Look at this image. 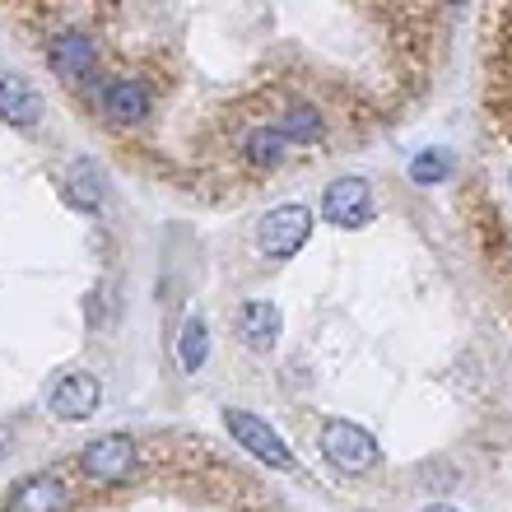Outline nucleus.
Here are the masks:
<instances>
[{
    "mask_svg": "<svg viewBox=\"0 0 512 512\" xmlns=\"http://www.w3.org/2000/svg\"><path fill=\"white\" fill-rule=\"evenodd\" d=\"M75 471H80L84 485H94V489H122L140 471V443H135L131 433H98V438H89L80 447Z\"/></svg>",
    "mask_w": 512,
    "mask_h": 512,
    "instance_id": "f257e3e1",
    "label": "nucleus"
},
{
    "mask_svg": "<svg viewBox=\"0 0 512 512\" xmlns=\"http://www.w3.org/2000/svg\"><path fill=\"white\" fill-rule=\"evenodd\" d=\"M317 452L326 457V466L340 475H373L382 466V447L378 438L364 429V424H354V419H322V429H317Z\"/></svg>",
    "mask_w": 512,
    "mask_h": 512,
    "instance_id": "f03ea898",
    "label": "nucleus"
},
{
    "mask_svg": "<svg viewBox=\"0 0 512 512\" xmlns=\"http://www.w3.org/2000/svg\"><path fill=\"white\" fill-rule=\"evenodd\" d=\"M224 429H229L233 443L243 447L247 457L261 461V466H270V471H284V475H298L294 447L284 443L280 429H275L270 419H261L256 410H243V405H224Z\"/></svg>",
    "mask_w": 512,
    "mask_h": 512,
    "instance_id": "7ed1b4c3",
    "label": "nucleus"
},
{
    "mask_svg": "<svg viewBox=\"0 0 512 512\" xmlns=\"http://www.w3.org/2000/svg\"><path fill=\"white\" fill-rule=\"evenodd\" d=\"M312 238V210L298 201L270 205L266 215L256 219V252L266 261H294Z\"/></svg>",
    "mask_w": 512,
    "mask_h": 512,
    "instance_id": "20e7f679",
    "label": "nucleus"
},
{
    "mask_svg": "<svg viewBox=\"0 0 512 512\" xmlns=\"http://www.w3.org/2000/svg\"><path fill=\"white\" fill-rule=\"evenodd\" d=\"M42 405H47V415L61 419V424H84V419H94L103 410V382L89 373V368H66V373H56L42 391Z\"/></svg>",
    "mask_w": 512,
    "mask_h": 512,
    "instance_id": "39448f33",
    "label": "nucleus"
},
{
    "mask_svg": "<svg viewBox=\"0 0 512 512\" xmlns=\"http://www.w3.org/2000/svg\"><path fill=\"white\" fill-rule=\"evenodd\" d=\"M373 215H378V201H373L368 177H336L322 191V219L336 229H364V224H373Z\"/></svg>",
    "mask_w": 512,
    "mask_h": 512,
    "instance_id": "423d86ee",
    "label": "nucleus"
},
{
    "mask_svg": "<svg viewBox=\"0 0 512 512\" xmlns=\"http://www.w3.org/2000/svg\"><path fill=\"white\" fill-rule=\"evenodd\" d=\"M280 331H284V317L270 298H247V303L233 308V336H238V345H247V350L270 354L280 345Z\"/></svg>",
    "mask_w": 512,
    "mask_h": 512,
    "instance_id": "0eeeda50",
    "label": "nucleus"
},
{
    "mask_svg": "<svg viewBox=\"0 0 512 512\" xmlns=\"http://www.w3.org/2000/svg\"><path fill=\"white\" fill-rule=\"evenodd\" d=\"M47 66H52L56 80H84V75H94L98 66V42L84 33V28H66V33H56L47 42Z\"/></svg>",
    "mask_w": 512,
    "mask_h": 512,
    "instance_id": "6e6552de",
    "label": "nucleus"
},
{
    "mask_svg": "<svg viewBox=\"0 0 512 512\" xmlns=\"http://www.w3.org/2000/svg\"><path fill=\"white\" fill-rule=\"evenodd\" d=\"M70 485L61 471H38L28 475L24 485L10 489L5 499V512H70Z\"/></svg>",
    "mask_w": 512,
    "mask_h": 512,
    "instance_id": "1a4fd4ad",
    "label": "nucleus"
},
{
    "mask_svg": "<svg viewBox=\"0 0 512 512\" xmlns=\"http://www.w3.org/2000/svg\"><path fill=\"white\" fill-rule=\"evenodd\" d=\"M98 108H103V117H108L112 126H145L149 122V89L135 75H122V80H108L103 84V94H98Z\"/></svg>",
    "mask_w": 512,
    "mask_h": 512,
    "instance_id": "9d476101",
    "label": "nucleus"
},
{
    "mask_svg": "<svg viewBox=\"0 0 512 512\" xmlns=\"http://www.w3.org/2000/svg\"><path fill=\"white\" fill-rule=\"evenodd\" d=\"M42 94L24 75H0V122L14 126V131H33L42 122Z\"/></svg>",
    "mask_w": 512,
    "mask_h": 512,
    "instance_id": "9b49d317",
    "label": "nucleus"
},
{
    "mask_svg": "<svg viewBox=\"0 0 512 512\" xmlns=\"http://www.w3.org/2000/svg\"><path fill=\"white\" fill-rule=\"evenodd\" d=\"M103 173H98V163L89 159H75L61 173V201L70 205V210H80V215H98V205H103Z\"/></svg>",
    "mask_w": 512,
    "mask_h": 512,
    "instance_id": "f8f14e48",
    "label": "nucleus"
},
{
    "mask_svg": "<svg viewBox=\"0 0 512 512\" xmlns=\"http://www.w3.org/2000/svg\"><path fill=\"white\" fill-rule=\"evenodd\" d=\"M243 159H247V168L270 173V168H280V163L289 159V140H284L280 126H252V131L243 135Z\"/></svg>",
    "mask_w": 512,
    "mask_h": 512,
    "instance_id": "ddd939ff",
    "label": "nucleus"
},
{
    "mask_svg": "<svg viewBox=\"0 0 512 512\" xmlns=\"http://www.w3.org/2000/svg\"><path fill=\"white\" fill-rule=\"evenodd\" d=\"M173 354H177V364H182V373H201L210 364V322L205 317H187L173 340Z\"/></svg>",
    "mask_w": 512,
    "mask_h": 512,
    "instance_id": "4468645a",
    "label": "nucleus"
},
{
    "mask_svg": "<svg viewBox=\"0 0 512 512\" xmlns=\"http://www.w3.org/2000/svg\"><path fill=\"white\" fill-rule=\"evenodd\" d=\"M275 126L284 131L289 145H317L326 135V117H322V108H312V103H289Z\"/></svg>",
    "mask_w": 512,
    "mask_h": 512,
    "instance_id": "2eb2a0df",
    "label": "nucleus"
},
{
    "mask_svg": "<svg viewBox=\"0 0 512 512\" xmlns=\"http://www.w3.org/2000/svg\"><path fill=\"white\" fill-rule=\"evenodd\" d=\"M452 173H457V159L443 145L419 149L415 159H410V182L415 187H443V182H452Z\"/></svg>",
    "mask_w": 512,
    "mask_h": 512,
    "instance_id": "dca6fc26",
    "label": "nucleus"
},
{
    "mask_svg": "<svg viewBox=\"0 0 512 512\" xmlns=\"http://www.w3.org/2000/svg\"><path fill=\"white\" fill-rule=\"evenodd\" d=\"M14 452V424H0V461Z\"/></svg>",
    "mask_w": 512,
    "mask_h": 512,
    "instance_id": "f3484780",
    "label": "nucleus"
},
{
    "mask_svg": "<svg viewBox=\"0 0 512 512\" xmlns=\"http://www.w3.org/2000/svg\"><path fill=\"white\" fill-rule=\"evenodd\" d=\"M419 512H461V508H452V503H424Z\"/></svg>",
    "mask_w": 512,
    "mask_h": 512,
    "instance_id": "a211bd4d",
    "label": "nucleus"
},
{
    "mask_svg": "<svg viewBox=\"0 0 512 512\" xmlns=\"http://www.w3.org/2000/svg\"><path fill=\"white\" fill-rule=\"evenodd\" d=\"M508 182H512V168H508Z\"/></svg>",
    "mask_w": 512,
    "mask_h": 512,
    "instance_id": "6ab92c4d",
    "label": "nucleus"
}]
</instances>
